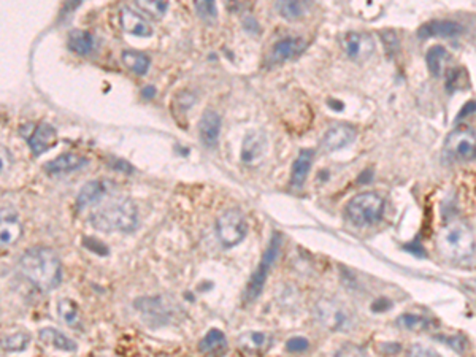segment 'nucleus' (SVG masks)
<instances>
[{"label":"nucleus","mask_w":476,"mask_h":357,"mask_svg":"<svg viewBox=\"0 0 476 357\" xmlns=\"http://www.w3.org/2000/svg\"><path fill=\"white\" fill-rule=\"evenodd\" d=\"M20 269L27 281L41 293L53 290L61 283V260L56 251L48 246L29 248L21 255Z\"/></svg>","instance_id":"f257e3e1"},{"label":"nucleus","mask_w":476,"mask_h":357,"mask_svg":"<svg viewBox=\"0 0 476 357\" xmlns=\"http://www.w3.org/2000/svg\"><path fill=\"white\" fill-rule=\"evenodd\" d=\"M335 357H369V354H367L365 348L358 346V344H353V343H348V344H343Z\"/></svg>","instance_id":"473e14b6"},{"label":"nucleus","mask_w":476,"mask_h":357,"mask_svg":"<svg viewBox=\"0 0 476 357\" xmlns=\"http://www.w3.org/2000/svg\"><path fill=\"white\" fill-rule=\"evenodd\" d=\"M29 340H31V337H29V333L26 332L11 333V335H7L2 340V348L4 351H7V353H16V351H22L26 348L29 344Z\"/></svg>","instance_id":"7c9ffc66"},{"label":"nucleus","mask_w":476,"mask_h":357,"mask_svg":"<svg viewBox=\"0 0 476 357\" xmlns=\"http://www.w3.org/2000/svg\"><path fill=\"white\" fill-rule=\"evenodd\" d=\"M463 32V26L456 21L449 20H437L424 24L419 29V38H429V37H446V38H454L459 37Z\"/></svg>","instance_id":"dca6fc26"},{"label":"nucleus","mask_w":476,"mask_h":357,"mask_svg":"<svg viewBox=\"0 0 476 357\" xmlns=\"http://www.w3.org/2000/svg\"><path fill=\"white\" fill-rule=\"evenodd\" d=\"M280 248H281V235L278 234V232H275L267 249L264 251V255H262L261 262H259L257 269L251 275L248 284H246L245 299L248 302H254L257 297L261 295L265 281H267V278H268V273L270 270H272L275 260L280 254Z\"/></svg>","instance_id":"423d86ee"},{"label":"nucleus","mask_w":476,"mask_h":357,"mask_svg":"<svg viewBox=\"0 0 476 357\" xmlns=\"http://www.w3.org/2000/svg\"><path fill=\"white\" fill-rule=\"evenodd\" d=\"M397 324L409 332H426L435 327V323H433L432 319L426 318V316H419V314H412V313H407L399 316V319H397Z\"/></svg>","instance_id":"bb28decb"},{"label":"nucleus","mask_w":476,"mask_h":357,"mask_svg":"<svg viewBox=\"0 0 476 357\" xmlns=\"http://www.w3.org/2000/svg\"><path fill=\"white\" fill-rule=\"evenodd\" d=\"M227 349V338L224 333L218 329H212L207 332L200 343H198V351L210 357H219L224 354Z\"/></svg>","instance_id":"412c9836"},{"label":"nucleus","mask_w":476,"mask_h":357,"mask_svg":"<svg viewBox=\"0 0 476 357\" xmlns=\"http://www.w3.org/2000/svg\"><path fill=\"white\" fill-rule=\"evenodd\" d=\"M306 50V41L297 37H287L281 38L273 45L272 51L268 55V64H283L286 61H291L292 57L302 55Z\"/></svg>","instance_id":"9d476101"},{"label":"nucleus","mask_w":476,"mask_h":357,"mask_svg":"<svg viewBox=\"0 0 476 357\" xmlns=\"http://www.w3.org/2000/svg\"><path fill=\"white\" fill-rule=\"evenodd\" d=\"M221 126H222V119L218 111H215V110L203 111L200 122H198V136H200V141L203 143V146L215 148L216 145H218Z\"/></svg>","instance_id":"9b49d317"},{"label":"nucleus","mask_w":476,"mask_h":357,"mask_svg":"<svg viewBox=\"0 0 476 357\" xmlns=\"http://www.w3.org/2000/svg\"><path fill=\"white\" fill-rule=\"evenodd\" d=\"M69 50L72 52H75L78 56H88L89 52H93L95 46V38L93 37V34H89L88 31H80V29H75L69 34Z\"/></svg>","instance_id":"5701e85b"},{"label":"nucleus","mask_w":476,"mask_h":357,"mask_svg":"<svg viewBox=\"0 0 476 357\" xmlns=\"http://www.w3.org/2000/svg\"><path fill=\"white\" fill-rule=\"evenodd\" d=\"M446 59H448V51H446V48L442 46V45L432 46L426 52L427 69H429L430 74L433 76H437V78H438V76H442V74H443Z\"/></svg>","instance_id":"a878e982"},{"label":"nucleus","mask_w":476,"mask_h":357,"mask_svg":"<svg viewBox=\"0 0 476 357\" xmlns=\"http://www.w3.org/2000/svg\"><path fill=\"white\" fill-rule=\"evenodd\" d=\"M407 249H408V251L414 253V254H418L419 258H424V251H423V249H421V245H419L418 241H414L412 246H407Z\"/></svg>","instance_id":"58836bf2"},{"label":"nucleus","mask_w":476,"mask_h":357,"mask_svg":"<svg viewBox=\"0 0 476 357\" xmlns=\"http://www.w3.org/2000/svg\"><path fill=\"white\" fill-rule=\"evenodd\" d=\"M57 141V132L51 124L41 122L37 127L34 129L32 135L29 136V148L35 158H39L45 151L50 150L51 146L56 145Z\"/></svg>","instance_id":"4468645a"},{"label":"nucleus","mask_w":476,"mask_h":357,"mask_svg":"<svg viewBox=\"0 0 476 357\" xmlns=\"http://www.w3.org/2000/svg\"><path fill=\"white\" fill-rule=\"evenodd\" d=\"M121 61H123L125 67H128L130 71H134V74L138 75V76L147 75L148 70H149V64H151L149 57L144 55V52L130 51V50L123 52Z\"/></svg>","instance_id":"393cba45"},{"label":"nucleus","mask_w":476,"mask_h":357,"mask_svg":"<svg viewBox=\"0 0 476 357\" xmlns=\"http://www.w3.org/2000/svg\"><path fill=\"white\" fill-rule=\"evenodd\" d=\"M248 229L250 225L246 216L237 208H231L216 219V235H218L221 245L226 248L237 246L238 243H242L248 235Z\"/></svg>","instance_id":"39448f33"},{"label":"nucleus","mask_w":476,"mask_h":357,"mask_svg":"<svg viewBox=\"0 0 476 357\" xmlns=\"http://www.w3.org/2000/svg\"><path fill=\"white\" fill-rule=\"evenodd\" d=\"M315 314L319 324L330 332H343L351 329L354 321L346 305L332 299L319 300L315 307Z\"/></svg>","instance_id":"0eeeda50"},{"label":"nucleus","mask_w":476,"mask_h":357,"mask_svg":"<svg viewBox=\"0 0 476 357\" xmlns=\"http://www.w3.org/2000/svg\"><path fill=\"white\" fill-rule=\"evenodd\" d=\"M83 245L86 246V248L91 249V251H94V253L100 254V255H105V254H108V249H107L104 245H102L100 241L94 240V238H84V243H83Z\"/></svg>","instance_id":"c9c22d12"},{"label":"nucleus","mask_w":476,"mask_h":357,"mask_svg":"<svg viewBox=\"0 0 476 357\" xmlns=\"http://www.w3.org/2000/svg\"><path fill=\"white\" fill-rule=\"evenodd\" d=\"M108 189H110V183L105 180H94L86 183L78 192L76 208L78 210H84V208L99 204L107 195Z\"/></svg>","instance_id":"f3484780"},{"label":"nucleus","mask_w":476,"mask_h":357,"mask_svg":"<svg viewBox=\"0 0 476 357\" xmlns=\"http://www.w3.org/2000/svg\"><path fill=\"white\" fill-rule=\"evenodd\" d=\"M39 338L41 343L50 344V346L56 349L67 351V353H74L78 348L76 343L72 340V338L64 335V333L59 332L57 329H53V327H45V329H41L39 332Z\"/></svg>","instance_id":"4be33fe9"},{"label":"nucleus","mask_w":476,"mask_h":357,"mask_svg":"<svg viewBox=\"0 0 476 357\" xmlns=\"http://www.w3.org/2000/svg\"><path fill=\"white\" fill-rule=\"evenodd\" d=\"M437 251L448 260H463L475 253V235L463 223H451L438 232Z\"/></svg>","instance_id":"7ed1b4c3"},{"label":"nucleus","mask_w":476,"mask_h":357,"mask_svg":"<svg viewBox=\"0 0 476 357\" xmlns=\"http://www.w3.org/2000/svg\"><path fill=\"white\" fill-rule=\"evenodd\" d=\"M341 48L351 61L362 62L375 52V40L365 32H348L341 37Z\"/></svg>","instance_id":"1a4fd4ad"},{"label":"nucleus","mask_w":476,"mask_h":357,"mask_svg":"<svg viewBox=\"0 0 476 357\" xmlns=\"http://www.w3.org/2000/svg\"><path fill=\"white\" fill-rule=\"evenodd\" d=\"M313 159H315V151L302 150L299 153L297 159L294 160L291 170V184L294 188H302L306 178H308Z\"/></svg>","instance_id":"aec40b11"},{"label":"nucleus","mask_w":476,"mask_h":357,"mask_svg":"<svg viewBox=\"0 0 476 357\" xmlns=\"http://www.w3.org/2000/svg\"><path fill=\"white\" fill-rule=\"evenodd\" d=\"M135 7L138 10H142L143 13L148 15L149 18L161 20L168 10V2H159V0H147V2H144V0H138V2H135Z\"/></svg>","instance_id":"c756f323"},{"label":"nucleus","mask_w":476,"mask_h":357,"mask_svg":"<svg viewBox=\"0 0 476 357\" xmlns=\"http://www.w3.org/2000/svg\"><path fill=\"white\" fill-rule=\"evenodd\" d=\"M355 139V130L349 126H334L325 132L322 139L324 151L334 153L343 150L348 145H351Z\"/></svg>","instance_id":"a211bd4d"},{"label":"nucleus","mask_w":476,"mask_h":357,"mask_svg":"<svg viewBox=\"0 0 476 357\" xmlns=\"http://www.w3.org/2000/svg\"><path fill=\"white\" fill-rule=\"evenodd\" d=\"M308 346H310V342L304 337H292V338H289L286 343V349L289 351V353H302V351L308 349Z\"/></svg>","instance_id":"f704fd0d"},{"label":"nucleus","mask_w":476,"mask_h":357,"mask_svg":"<svg viewBox=\"0 0 476 357\" xmlns=\"http://www.w3.org/2000/svg\"><path fill=\"white\" fill-rule=\"evenodd\" d=\"M22 225L20 214L11 206H2V219H0V241L2 246H11L21 237Z\"/></svg>","instance_id":"ddd939ff"},{"label":"nucleus","mask_w":476,"mask_h":357,"mask_svg":"<svg viewBox=\"0 0 476 357\" xmlns=\"http://www.w3.org/2000/svg\"><path fill=\"white\" fill-rule=\"evenodd\" d=\"M270 343V337L265 332H245L242 337L238 338L240 348L245 349L246 353H261V351L267 349Z\"/></svg>","instance_id":"b1692460"},{"label":"nucleus","mask_w":476,"mask_h":357,"mask_svg":"<svg viewBox=\"0 0 476 357\" xmlns=\"http://www.w3.org/2000/svg\"><path fill=\"white\" fill-rule=\"evenodd\" d=\"M57 314L59 318L62 319V323H65L70 327L80 326V309L78 305L70 299H61L57 302Z\"/></svg>","instance_id":"c85d7f7f"},{"label":"nucleus","mask_w":476,"mask_h":357,"mask_svg":"<svg viewBox=\"0 0 476 357\" xmlns=\"http://www.w3.org/2000/svg\"><path fill=\"white\" fill-rule=\"evenodd\" d=\"M407 357H442V354H438L435 349H432L429 346L416 343L413 346H409Z\"/></svg>","instance_id":"72a5a7b5"},{"label":"nucleus","mask_w":476,"mask_h":357,"mask_svg":"<svg viewBox=\"0 0 476 357\" xmlns=\"http://www.w3.org/2000/svg\"><path fill=\"white\" fill-rule=\"evenodd\" d=\"M308 8H310L308 2H295V0H291V2L275 4V10L278 11L285 20H289V21H295V20H300V18H304L306 15V11H308Z\"/></svg>","instance_id":"cd10ccee"},{"label":"nucleus","mask_w":476,"mask_h":357,"mask_svg":"<svg viewBox=\"0 0 476 357\" xmlns=\"http://www.w3.org/2000/svg\"><path fill=\"white\" fill-rule=\"evenodd\" d=\"M473 113H476V102H468L465 104V106L461 110L459 113V116H457V119H462V118H467L468 115H473Z\"/></svg>","instance_id":"4c0bfd02"},{"label":"nucleus","mask_w":476,"mask_h":357,"mask_svg":"<svg viewBox=\"0 0 476 357\" xmlns=\"http://www.w3.org/2000/svg\"><path fill=\"white\" fill-rule=\"evenodd\" d=\"M463 70L462 69H456L453 74L449 76V81H448V88L449 89H457V88H462L463 86Z\"/></svg>","instance_id":"e433bc0d"},{"label":"nucleus","mask_w":476,"mask_h":357,"mask_svg":"<svg viewBox=\"0 0 476 357\" xmlns=\"http://www.w3.org/2000/svg\"><path fill=\"white\" fill-rule=\"evenodd\" d=\"M119 22L125 32L130 35H137V37H149L153 34V27L142 15H138L137 11L132 10L130 7H121L119 10Z\"/></svg>","instance_id":"2eb2a0df"},{"label":"nucleus","mask_w":476,"mask_h":357,"mask_svg":"<svg viewBox=\"0 0 476 357\" xmlns=\"http://www.w3.org/2000/svg\"><path fill=\"white\" fill-rule=\"evenodd\" d=\"M91 225L100 232H134L138 225V210L129 197H118L91 213Z\"/></svg>","instance_id":"f03ea898"},{"label":"nucleus","mask_w":476,"mask_h":357,"mask_svg":"<svg viewBox=\"0 0 476 357\" xmlns=\"http://www.w3.org/2000/svg\"><path fill=\"white\" fill-rule=\"evenodd\" d=\"M194 7L198 18L203 21L213 22L218 18V7H216V4L212 2V0H200V2L194 4Z\"/></svg>","instance_id":"2f4dec72"},{"label":"nucleus","mask_w":476,"mask_h":357,"mask_svg":"<svg viewBox=\"0 0 476 357\" xmlns=\"http://www.w3.org/2000/svg\"><path fill=\"white\" fill-rule=\"evenodd\" d=\"M444 156L451 160L476 159V135L468 129H456L444 141Z\"/></svg>","instance_id":"6e6552de"},{"label":"nucleus","mask_w":476,"mask_h":357,"mask_svg":"<svg viewBox=\"0 0 476 357\" xmlns=\"http://www.w3.org/2000/svg\"><path fill=\"white\" fill-rule=\"evenodd\" d=\"M267 153V135L262 130H251L245 136L242 145V160L248 165H254Z\"/></svg>","instance_id":"f8f14e48"},{"label":"nucleus","mask_w":476,"mask_h":357,"mask_svg":"<svg viewBox=\"0 0 476 357\" xmlns=\"http://www.w3.org/2000/svg\"><path fill=\"white\" fill-rule=\"evenodd\" d=\"M384 211V200L376 192H362L348 202L346 214L355 225H372L378 223Z\"/></svg>","instance_id":"20e7f679"},{"label":"nucleus","mask_w":476,"mask_h":357,"mask_svg":"<svg viewBox=\"0 0 476 357\" xmlns=\"http://www.w3.org/2000/svg\"><path fill=\"white\" fill-rule=\"evenodd\" d=\"M86 164H88L86 158L78 156V154L75 153H65L50 160V162L45 165V172L48 175H53V176L65 175V174H70V172L81 169V167Z\"/></svg>","instance_id":"6ab92c4d"},{"label":"nucleus","mask_w":476,"mask_h":357,"mask_svg":"<svg viewBox=\"0 0 476 357\" xmlns=\"http://www.w3.org/2000/svg\"><path fill=\"white\" fill-rule=\"evenodd\" d=\"M154 94H156V91H154L153 86H148V88L143 89V97L151 99V97H154Z\"/></svg>","instance_id":"ea45409f"}]
</instances>
